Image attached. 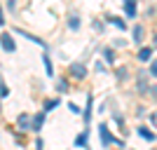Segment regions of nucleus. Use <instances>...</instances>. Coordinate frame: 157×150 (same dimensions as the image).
<instances>
[{"label":"nucleus","mask_w":157,"mask_h":150,"mask_svg":"<svg viewBox=\"0 0 157 150\" xmlns=\"http://www.w3.org/2000/svg\"><path fill=\"white\" fill-rule=\"evenodd\" d=\"M138 134H141L143 138H148V141H155V134H152V131H148V129H138Z\"/></svg>","instance_id":"nucleus-10"},{"label":"nucleus","mask_w":157,"mask_h":150,"mask_svg":"<svg viewBox=\"0 0 157 150\" xmlns=\"http://www.w3.org/2000/svg\"><path fill=\"white\" fill-rule=\"evenodd\" d=\"M85 120H87V122L92 120V96H89V101H87V113H85Z\"/></svg>","instance_id":"nucleus-11"},{"label":"nucleus","mask_w":157,"mask_h":150,"mask_svg":"<svg viewBox=\"0 0 157 150\" xmlns=\"http://www.w3.org/2000/svg\"><path fill=\"white\" fill-rule=\"evenodd\" d=\"M0 24H5V17H2V10H0Z\"/></svg>","instance_id":"nucleus-19"},{"label":"nucleus","mask_w":157,"mask_h":150,"mask_svg":"<svg viewBox=\"0 0 157 150\" xmlns=\"http://www.w3.org/2000/svg\"><path fill=\"white\" fill-rule=\"evenodd\" d=\"M42 120H45V113H40L38 117H33V120H31V129H35V131H38L40 127H42Z\"/></svg>","instance_id":"nucleus-6"},{"label":"nucleus","mask_w":157,"mask_h":150,"mask_svg":"<svg viewBox=\"0 0 157 150\" xmlns=\"http://www.w3.org/2000/svg\"><path fill=\"white\" fill-rule=\"evenodd\" d=\"M150 56H152V47H143V49L138 52V59L141 61H148Z\"/></svg>","instance_id":"nucleus-7"},{"label":"nucleus","mask_w":157,"mask_h":150,"mask_svg":"<svg viewBox=\"0 0 157 150\" xmlns=\"http://www.w3.org/2000/svg\"><path fill=\"white\" fill-rule=\"evenodd\" d=\"M85 143H87V134H80V136L75 138V145H80V148H82Z\"/></svg>","instance_id":"nucleus-12"},{"label":"nucleus","mask_w":157,"mask_h":150,"mask_svg":"<svg viewBox=\"0 0 157 150\" xmlns=\"http://www.w3.org/2000/svg\"><path fill=\"white\" fill-rule=\"evenodd\" d=\"M134 40H136V42L143 40V26H136V28H134Z\"/></svg>","instance_id":"nucleus-9"},{"label":"nucleus","mask_w":157,"mask_h":150,"mask_svg":"<svg viewBox=\"0 0 157 150\" xmlns=\"http://www.w3.org/2000/svg\"><path fill=\"white\" fill-rule=\"evenodd\" d=\"M68 26L71 28H80V19L78 17H71V19H68Z\"/></svg>","instance_id":"nucleus-13"},{"label":"nucleus","mask_w":157,"mask_h":150,"mask_svg":"<svg viewBox=\"0 0 157 150\" xmlns=\"http://www.w3.org/2000/svg\"><path fill=\"white\" fill-rule=\"evenodd\" d=\"M45 68H47V75H54V71H52V61H49V56H45Z\"/></svg>","instance_id":"nucleus-14"},{"label":"nucleus","mask_w":157,"mask_h":150,"mask_svg":"<svg viewBox=\"0 0 157 150\" xmlns=\"http://www.w3.org/2000/svg\"><path fill=\"white\" fill-rule=\"evenodd\" d=\"M138 91H141V94H145V73H138Z\"/></svg>","instance_id":"nucleus-8"},{"label":"nucleus","mask_w":157,"mask_h":150,"mask_svg":"<svg viewBox=\"0 0 157 150\" xmlns=\"http://www.w3.org/2000/svg\"><path fill=\"white\" fill-rule=\"evenodd\" d=\"M0 45H2L5 52H14V49H17V45H14V40H12L10 33H2V35H0Z\"/></svg>","instance_id":"nucleus-1"},{"label":"nucleus","mask_w":157,"mask_h":150,"mask_svg":"<svg viewBox=\"0 0 157 150\" xmlns=\"http://www.w3.org/2000/svg\"><path fill=\"white\" fill-rule=\"evenodd\" d=\"M124 12L127 17H136V2L134 0H124Z\"/></svg>","instance_id":"nucleus-5"},{"label":"nucleus","mask_w":157,"mask_h":150,"mask_svg":"<svg viewBox=\"0 0 157 150\" xmlns=\"http://www.w3.org/2000/svg\"><path fill=\"white\" fill-rule=\"evenodd\" d=\"M103 56H105V61H110V63H113V52H110V49H105Z\"/></svg>","instance_id":"nucleus-17"},{"label":"nucleus","mask_w":157,"mask_h":150,"mask_svg":"<svg viewBox=\"0 0 157 150\" xmlns=\"http://www.w3.org/2000/svg\"><path fill=\"white\" fill-rule=\"evenodd\" d=\"M56 106H59L56 98H54V101H47V103H45V110H52V108H56Z\"/></svg>","instance_id":"nucleus-15"},{"label":"nucleus","mask_w":157,"mask_h":150,"mask_svg":"<svg viewBox=\"0 0 157 150\" xmlns=\"http://www.w3.org/2000/svg\"><path fill=\"white\" fill-rule=\"evenodd\" d=\"M17 122H19V129H24V131H26V129H31V117H28L26 113H21Z\"/></svg>","instance_id":"nucleus-4"},{"label":"nucleus","mask_w":157,"mask_h":150,"mask_svg":"<svg viewBox=\"0 0 157 150\" xmlns=\"http://www.w3.org/2000/svg\"><path fill=\"white\" fill-rule=\"evenodd\" d=\"M98 131H101V141H103V145H108V143L122 145V141H117V138H113L110 134H108V127H105V124H101V127H98Z\"/></svg>","instance_id":"nucleus-2"},{"label":"nucleus","mask_w":157,"mask_h":150,"mask_svg":"<svg viewBox=\"0 0 157 150\" xmlns=\"http://www.w3.org/2000/svg\"><path fill=\"white\" fill-rule=\"evenodd\" d=\"M85 66H82V63H73L71 66V75H73V78H75V80H82V78H85Z\"/></svg>","instance_id":"nucleus-3"},{"label":"nucleus","mask_w":157,"mask_h":150,"mask_svg":"<svg viewBox=\"0 0 157 150\" xmlns=\"http://www.w3.org/2000/svg\"><path fill=\"white\" fill-rule=\"evenodd\" d=\"M56 87H59V91H66V89H68V85H66L63 80H59V85H56Z\"/></svg>","instance_id":"nucleus-18"},{"label":"nucleus","mask_w":157,"mask_h":150,"mask_svg":"<svg viewBox=\"0 0 157 150\" xmlns=\"http://www.w3.org/2000/svg\"><path fill=\"white\" fill-rule=\"evenodd\" d=\"M108 21H113L117 28H124V21H120V19H110V17H108Z\"/></svg>","instance_id":"nucleus-16"}]
</instances>
